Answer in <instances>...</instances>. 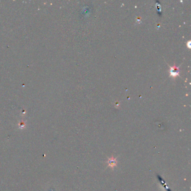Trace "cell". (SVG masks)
Returning a JSON list of instances; mask_svg holds the SVG:
<instances>
[{
	"mask_svg": "<svg viewBox=\"0 0 191 191\" xmlns=\"http://www.w3.org/2000/svg\"><path fill=\"white\" fill-rule=\"evenodd\" d=\"M107 163L108 164V167L112 168V169H113L114 167H116L117 164L116 158H114L113 156L111 157V158H109Z\"/></svg>",
	"mask_w": 191,
	"mask_h": 191,
	"instance_id": "cell-1",
	"label": "cell"
},
{
	"mask_svg": "<svg viewBox=\"0 0 191 191\" xmlns=\"http://www.w3.org/2000/svg\"><path fill=\"white\" fill-rule=\"evenodd\" d=\"M170 75L173 77H176L177 75H179V70L178 67L176 66L170 67Z\"/></svg>",
	"mask_w": 191,
	"mask_h": 191,
	"instance_id": "cell-2",
	"label": "cell"
}]
</instances>
